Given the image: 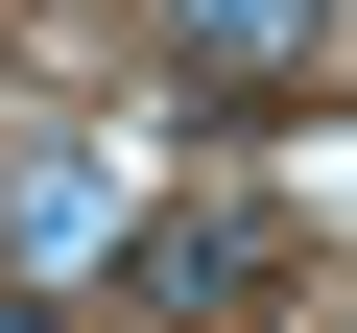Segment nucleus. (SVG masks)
Instances as JSON below:
<instances>
[{"label":"nucleus","mask_w":357,"mask_h":333,"mask_svg":"<svg viewBox=\"0 0 357 333\" xmlns=\"http://www.w3.org/2000/svg\"><path fill=\"white\" fill-rule=\"evenodd\" d=\"M143 286H167V309H238V286H286V238H262V215H191V238H143Z\"/></svg>","instance_id":"1"},{"label":"nucleus","mask_w":357,"mask_h":333,"mask_svg":"<svg viewBox=\"0 0 357 333\" xmlns=\"http://www.w3.org/2000/svg\"><path fill=\"white\" fill-rule=\"evenodd\" d=\"M0 333H96V309H72V286H0Z\"/></svg>","instance_id":"3"},{"label":"nucleus","mask_w":357,"mask_h":333,"mask_svg":"<svg viewBox=\"0 0 357 333\" xmlns=\"http://www.w3.org/2000/svg\"><path fill=\"white\" fill-rule=\"evenodd\" d=\"M310 24H333V0H167V48H191V72H286Z\"/></svg>","instance_id":"2"}]
</instances>
